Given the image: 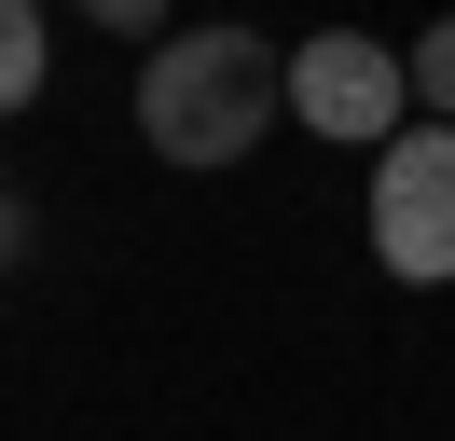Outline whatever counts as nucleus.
<instances>
[{"label": "nucleus", "instance_id": "f257e3e1", "mask_svg": "<svg viewBox=\"0 0 455 441\" xmlns=\"http://www.w3.org/2000/svg\"><path fill=\"white\" fill-rule=\"evenodd\" d=\"M276 110H290V55L262 42V28H180V42H152V69H139V138L166 165L262 152Z\"/></svg>", "mask_w": 455, "mask_h": 441}, {"label": "nucleus", "instance_id": "39448f33", "mask_svg": "<svg viewBox=\"0 0 455 441\" xmlns=\"http://www.w3.org/2000/svg\"><path fill=\"white\" fill-rule=\"evenodd\" d=\"M414 97H427V110H442V124H455V14L427 28V42H414Z\"/></svg>", "mask_w": 455, "mask_h": 441}, {"label": "nucleus", "instance_id": "f03ea898", "mask_svg": "<svg viewBox=\"0 0 455 441\" xmlns=\"http://www.w3.org/2000/svg\"><path fill=\"white\" fill-rule=\"evenodd\" d=\"M372 262L414 290L455 276V124H400L372 152Z\"/></svg>", "mask_w": 455, "mask_h": 441}, {"label": "nucleus", "instance_id": "7ed1b4c3", "mask_svg": "<svg viewBox=\"0 0 455 441\" xmlns=\"http://www.w3.org/2000/svg\"><path fill=\"white\" fill-rule=\"evenodd\" d=\"M290 110H304L317 138H345V152H387L400 110H414V69H400L372 28H317V42L290 55Z\"/></svg>", "mask_w": 455, "mask_h": 441}, {"label": "nucleus", "instance_id": "20e7f679", "mask_svg": "<svg viewBox=\"0 0 455 441\" xmlns=\"http://www.w3.org/2000/svg\"><path fill=\"white\" fill-rule=\"evenodd\" d=\"M42 69H56V14H42V0H0V97L28 110Z\"/></svg>", "mask_w": 455, "mask_h": 441}, {"label": "nucleus", "instance_id": "423d86ee", "mask_svg": "<svg viewBox=\"0 0 455 441\" xmlns=\"http://www.w3.org/2000/svg\"><path fill=\"white\" fill-rule=\"evenodd\" d=\"M84 28H111V42H152V28H166V0H84Z\"/></svg>", "mask_w": 455, "mask_h": 441}]
</instances>
